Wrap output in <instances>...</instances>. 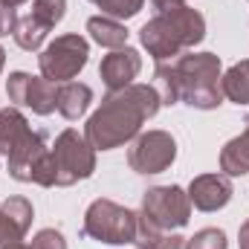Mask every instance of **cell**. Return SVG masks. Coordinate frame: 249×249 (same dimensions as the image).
<instances>
[{
	"label": "cell",
	"mask_w": 249,
	"mask_h": 249,
	"mask_svg": "<svg viewBox=\"0 0 249 249\" xmlns=\"http://www.w3.org/2000/svg\"><path fill=\"white\" fill-rule=\"evenodd\" d=\"M220 58L214 53H194L188 50L174 61H160L154 70V90L160 93L162 105L186 102L197 110H214L223 105L220 87Z\"/></svg>",
	"instance_id": "cell-1"
},
{
	"label": "cell",
	"mask_w": 249,
	"mask_h": 249,
	"mask_svg": "<svg viewBox=\"0 0 249 249\" xmlns=\"http://www.w3.org/2000/svg\"><path fill=\"white\" fill-rule=\"evenodd\" d=\"M160 107H162L160 93L151 84H130L102 99L99 110L84 124V136L96 151H113L136 139L142 124L154 119Z\"/></svg>",
	"instance_id": "cell-2"
},
{
	"label": "cell",
	"mask_w": 249,
	"mask_h": 249,
	"mask_svg": "<svg viewBox=\"0 0 249 249\" xmlns=\"http://www.w3.org/2000/svg\"><path fill=\"white\" fill-rule=\"evenodd\" d=\"M206 38V18L188 3L154 12V18L139 29V41L154 61H174L188 50H194Z\"/></svg>",
	"instance_id": "cell-3"
},
{
	"label": "cell",
	"mask_w": 249,
	"mask_h": 249,
	"mask_svg": "<svg viewBox=\"0 0 249 249\" xmlns=\"http://www.w3.org/2000/svg\"><path fill=\"white\" fill-rule=\"evenodd\" d=\"M84 235L107 244V247H124L136 238V212L124 209L113 200H93L84 212Z\"/></svg>",
	"instance_id": "cell-4"
},
{
	"label": "cell",
	"mask_w": 249,
	"mask_h": 249,
	"mask_svg": "<svg viewBox=\"0 0 249 249\" xmlns=\"http://www.w3.org/2000/svg\"><path fill=\"white\" fill-rule=\"evenodd\" d=\"M90 58V44L84 35L70 32V35H58L53 44H47L38 55V67L41 75L50 78L53 84H67L72 81Z\"/></svg>",
	"instance_id": "cell-5"
},
{
	"label": "cell",
	"mask_w": 249,
	"mask_h": 249,
	"mask_svg": "<svg viewBox=\"0 0 249 249\" xmlns=\"http://www.w3.org/2000/svg\"><path fill=\"white\" fill-rule=\"evenodd\" d=\"M53 160H55V171H58V186H75L78 180L93 177L96 171V148L87 142L84 133L67 127L58 133L55 145H53Z\"/></svg>",
	"instance_id": "cell-6"
},
{
	"label": "cell",
	"mask_w": 249,
	"mask_h": 249,
	"mask_svg": "<svg viewBox=\"0 0 249 249\" xmlns=\"http://www.w3.org/2000/svg\"><path fill=\"white\" fill-rule=\"evenodd\" d=\"M148 223L165 232H177L191 220V200L180 186H154L142 194V212Z\"/></svg>",
	"instance_id": "cell-7"
},
{
	"label": "cell",
	"mask_w": 249,
	"mask_h": 249,
	"mask_svg": "<svg viewBox=\"0 0 249 249\" xmlns=\"http://www.w3.org/2000/svg\"><path fill=\"white\" fill-rule=\"evenodd\" d=\"M177 160V142L168 130H148V133H139L127 151V165L142 174V177H151V174H162L174 165Z\"/></svg>",
	"instance_id": "cell-8"
},
{
	"label": "cell",
	"mask_w": 249,
	"mask_h": 249,
	"mask_svg": "<svg viewBox=\"0 0 249 249\" xmlns=\"http://www.w3.org/2000/svg\"><path fill=\"white\" fill-rule=\"evenodd\" d=\"M6 96L15 107H29L38 116H50L58 110V84L50 78H35L29 72H12L6 78Z\"/></svg>",
	"instance_id": "cell-9"
},
{
	"label": "cell",
	"mask_w": 249,
	"mask_h": 249,
	"mask_svg": "<svg viewBox=\"0 0 249 249\" xmlns=\"http://www.w3.org/2000/svg\"><path fill=\"white\" fill-rule=\"evenodd\" d=\"M232 194H235L232 177H226V174H200L188 186V200L200 212H217V209H223L232 200Z\"/></svg>",
	"instance_id": "cell-10"
},
{
	"label": "cell",
	"mask_w": 249,
	"mask_h": 249,
	"mask_svg": "<svg viewBox=\"0 0 249 249\" xmlns=\"http://www.w3.org/2000/svg\"><path fill=\"white\" fill-rule=\"evenodd\" d=\"M139 70H142V55L136 50H130V47H122V50H113L110 55L102 58L99 75H102L105 87L110 93H116V90H124V87L133 84Z\"/></svg>",
	"instance_id": "cell-11"
},
{
	"label": "cell",
	"mask_w": 249,
	"mask_h": 249,
	"mask_svg": "<svg viewBox=\"0 0 249 249\" xmlns=\"http://www.w3.org/2000/svg\"><path fill=\"white\" fill-rule=\"evenodd\" d=\"M47 151H50V148H47V133H44V130H29V133L18 142V148L6 157L9 174H12L18 183H29L35 162H38Z\"/></svg>",
	"instance_id": "cell-12"
},
{
	"label": "cell",
	"mask_w": 249,
	"mask_h": 249,
	"mask_svg": "<svg viewBox=\"0 0 249 249\" xmlns=\"http://www.w3.org/2000/svg\"><path fill=\"white\" fill-rule=\"evenodd\" d=\"M35 217V209L26 197H6L0 203V229H3V244L12 241H23V235L29 232Z\"/></svg>",
	"instance_id": "cell-13"
},
{
	"label": "cell",
	"mask_w": 249,
	"mask_h": 249,
	"mask_svg": "<svg viewBox=\"0 0 249 249\" xmlns=\"http://www.w3.org/2000/svg\"><path fill=\"white\" fill-rule=\"evenodd\" d=\"M93 102V90L81 81H67V84H58V113L64 119L75 122L87 113Z\"/></svg>",
	"instance_id": "cell-14"
},
{
	"label": "cell",
	"mask_w": 249,
	"mask_h": 249,
	"mask_svg": "<svg viewBox=\"0 0 249 249\" xmlns=\"http://www.w3.org/2000/svg\"><path fill=\"white\" fill-rule=\"evenodd\" d=\"M220 171L226 177H244L249 174V119L241 136L229 139L220 151Z\"/></svg>",
	"instance_id": "cell-15"
},
{
	"label": "cell",
	"mask_w": 249,
	"mask_h": 249,
	"mask_svg": "<svg viewBox=\"0 0 249 249\" xmlns=\"http://www.w3.org/2000/svg\"><path fill=\"white\" fill-rule=\"evenodd\" d=\"M133 244H136V249H186V238H180L177 232L157 229L142 214H136V238H133Z\"/></svg>",
	"instance_id": "cell-16"
},
{
	"label": "cell",
	"mask_w": 249,
	"mask_h": 249,
	"mask_svg": "<svg viewBox=\"0 0 249 249\" xmlns=\"http://www.w3.org/2000/svg\"><path fill=\"white\" fill-rule=\"evenodd\" d=\"M87 32H90V38H93L99 47H105V50H122V47H127V29H124L119 20L107 18V15L90 18V20H87Z\"/></svg>",
	"instance_id": "cell-17"
},
{
	"label": "cell",
	"mask_w": 249,
	"mask_h": 249,
	"mask_svg": "<svg viewBox=\"0 0 249 249\" xmlns=\"http://www.w3.org/2000/svg\"><path fill=\"white\" fill-rule=\"evenodd\" d=\"M29 130H32V127H29L26 116H23L18 107H3V110H0V154L9 157V154L18 148V142H20Z\"/></svg>",
	"instance_id": "cell-18"
},
{
	"label": "cell",
	"mask_w": 249,
	"mask_h": 249,
	"mask_svg": "<svg viewBox=\"0 0 249 249\" xmlns=\"http://www.w3.org/2000/svg\"><path fill=\"white\" fill-rule=\"evenodd\" d=\"M220 87H223V96L235 105H247L249 107V58L247 61L232 64L223 78H220Z\"/></svg>",
	"instance_id": "cell-19"
},
{
	"label": "cell",
	"mask_w": 249,
	"mask_h": 249,
	"mask_svg": "<svg viewBox=\"0 0 249 249\" xmlns=\"http://www.w3.org/2000/svg\"><path fill=\"white\" fill-rule=\"evenodd\" d=\"M47 26L35 18V15H26V18H18V26H15V44L20 47V50H26V53H38L41 47H44V41H47Z\"/></svg>",
	"instance_id": "cell-20"
},
{
	"label": "cell",
	"mask_w": 249,
	"mask_h": 249,
	"mask_svg": "<svg viewBox=\"0 0 249 249\" xmlns=\"http://www.w3.org/2000/svg\"><path fill=\"white\" fill-rule=\"evenodd\" d=\"M29 15H35L47 29H53V26L61 23L64 15H67V0H35Z\"/></svg>",
	"instance_id": "cell-21"
},
{
	"label": "cell",
	"mask_w": 249,
	"mask_h": 249,
	"mask_svg": "<svg viewBox=\"0 0 249 249\" xmlns=\"http://www.w3.org/2000/svg\"><path fill=\"white\" fill-rule=\"evenodd\" d=\"M90 3H96L102 9V15H107L113 20H127V18L139 15L145 6V0H90Z\"/></svg>",
	"instance_id": "cell-22"
},
{
	"label": "cell",
	"mask_w": 249,
	"mask_h": 249,
	"mask_svg": "<svg viewBox=\"0 0 249 249\" xmlns=\"http://www.w3.org/2000/svg\"><path fill=\"white\" fill-rule=\"evenodd\" d=\"M186 249H229L226 232L223 229H200L191 238H186Z\"/></svg>",
	"instance_id": "cell-23"
},
{
	"label": "cell",
	"mask_w": 249,
	"mask_h": 249,
	"mask_svg": "<svg viewBox=\"0 0 249 249\" xmlns=\"http://www.w3.org/2000/svg\"><path fill=\"white\" fill-rule=\"evenodd\" d=\"M32 249H67V241L58 229H41L32 238Z\"/></svg>",
	"instance_id": "cell-24"
},
{
	"label": "cell",
	"mask_w": 249,
	"mask_h": 249,
	"mask_svg": "<svg viewBox=\"0 0 249 249\" xmlns=\"http://www.w3.org/2000/svg\"><path fill=\"white\" fill-rule=\"evenodd\" d=\"M15 26H18V12H15L12 6L0 3V38L12 35V32H15Z\"/></svg>",
	"instance_id": "cell-25"
},
{
	"label": "cell",
	"mask_w": 249,
	"mask_h": 249,
	"mask_svg": "<svg viewBox=\"0 0 249 249\" xmlns=\"http://www.w3.org/2000/svg\"><path fill=\"white\" fill-rule=\"evenodd\" d=\"M238 244L241 249H249V217L241 223V232H238Z\"/></svg>",
	"instance_id": "cell-26"
},
{
	"label": "cell",
	"mask_w": 249,
	"mask_h": 249,
	"mask_svg": "<svg viewBox=\"0 0 249 249\" xmlns=\"http://www.w3.org/2000/svg\"><path fill=\"white\" fill-rule=\"evenodd\" d=\"M0 249H32L29 244H23V241H12V244H3Z\"/></svg>",
	"instance_id": "cell-27"
},
{
	"label": "cell",
	"mask_w": 249,
	"mask_h": 249,
	"mask_svg": "<svg viewBox=\"0 0 249 249\" xmlns=\"http://www.w3.org/2000/svg\"><path fill=\"white\" fill-rule=\"evenodd\" d=\"M0 3H6V6H12V9H18L20 3H26V0H0Z\"/></svg>",
	"instance_id": "cell-28"
},
{
	"label": "cell",
	"mask_w": 249,
	"mask_h": 249,
	"mask_svg": "<svg viewBox=\"0 0 249 249\" xmlns=\"http://www.w3.org/2000/svg\"><path fill=\"white\" fill-rule=\"evenodd\" d=\"M3 67H6V50L0 47V72H3Z\"/></svg>",
	"instance_id": "cell-29"
},
{
	"label": "cell",
	"mask_w": 249,
	"mask_h": 249,
	"mask_svg": "<svg viewBox=\"0 0 249 249\" xmlns=\"http://www.w3.org/2000/svg\"><path fill=\"white\" fill-rule=\"evenodd\" d=\"M0 247H3V229H0Z\"/></svg>",
	"instance_id": "cell-30"
}]
</instances>
